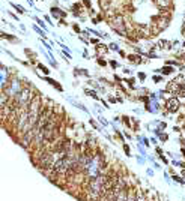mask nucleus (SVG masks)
Masks as SVG:
<instances>
[{"label":"nucleus","mask_w":185,"mask_h":201,"mask_svg":"<svg viewBox=\"0 0 185 201\" xmlns=\"http://www.w3.org/2000/svg\"><path fill=\"white\" fill-rule=\"evenodd\" d=\"M158 47H161V48H166V47H169V44H167L166 41H161V42L158 44Z\"/></svg>","instance_id":"obj_6"},{"label":"nucleus","mask_w":185,"mask_h":201,"mask_svg":"<svg viewBox=\"0 0 185 201\" xmlns=\"http://www.w3.org/2000/svg\"><path fill=\"white\" fill-rule=\"evenodd\" d=\"M99 3H101V6H102V8H108L110 0H99Z\"/></svg>","instance_id":"obj_5"},{"label":"nucleus","mask_w":185,"mask_h":201,"mask_svg":"<svg viewBox=\"0 0 185 201\" xmlns=\"http://www.w3.org/2000/svg\"><path fill=\"white\" fill-rule=\"evenodd\" d=\"M155 24H157V29L163 30V29L169 24V15H160V17H157Z\"/></svg>","instance_id":"obj_3"},{"label":"nucleus","mask_w":185,"mask_h":201,"mask_svg":"<svg viewBox=\"0 0 185 201\" xmlns=\"http://www.w3.org/2000/svg\"><path fill=\"white\" fill-rule=\"evenodd\" d=\"M166 108H167V111H170V113L178 111V108H179V98H170V99L166 102Z\"/></svg>","instance_id":"obj_2"},{"label":"nucleus","mask_w":185,"mask_h":201,"mask_svg":"<svg viewBox=\"0 0 185 201\" xmlns=\"http://www.w3.org/2000/svg\"><path fill=\"white\" fill-rule=\"evenodd\" d=\"M110 23H111V26L114 27L116 32H119L121 35H127V32L124 30V29H125L124 18H122L121 15H114V17H111V18H110Z\"/></svg>","instance_id":"obj_1"},{"label":"nucleus","mask_w":185,"mask_h":201,"mask_svg":"<svg viewBox=\"0 0 185 201\" xmlns=\"http://www.w3.org/2000/svg\"><path fill=\"white\" fill-rule=\"evenodd\" d=\"M155 3L160 6V8H169L172 5V0H155Z\"/></svg>","instance_id":"obj_4"},{"label":"nucleus","mask_w":185,"mask_h":201,"mask_svg":"<svg viewBox=\"0 0 185 201\" xmlns=\"http://www.w3.org/2000/svg\"><path fill=\"white\" fill-rule=\"evenodd\" d=\"M163 72H164V74H169V72H172V69H170V68H164Z\"/></svg>","instance_id":"obj_8"},{"label":"nucleus","mask_w":185,"mask_h":201,"mask_svg":"<svg viewBox=\"0 0 185 201\" xmlns=\"http://www.w3.org/2000/svg\"><path fill=\"white\" fill-rule=\"evenodd\" d=\"M96 50H98V51H105V53H107V47H104V45H98Z\"/></svg>","instance_id":"obj_7"}]
</instances>
